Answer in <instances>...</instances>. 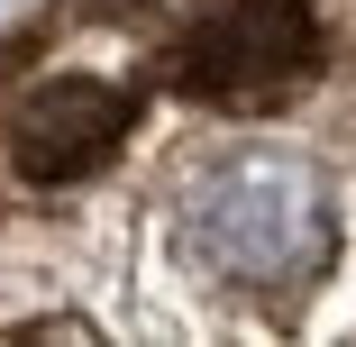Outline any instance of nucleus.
<instances>
[{
  "instance_id": "f257e3e1",
  "label": "nucleus",
  "mask_w": 356,
  "mask_h": 347,
  "mask_svg": "<svg viewBox=\"0 0 356 347\" xmlns=\"http://www.w3.org/2000/svg\"><path fill=\"white\" fill-rule=\"evenodd\" d=\"M311 64H320L311 0H229V10H210V19L183 37L174 83H183L192 101L256 110V101H274V92H293Z\"/></svg>"
},
{
  "instance_id": "f03ea898",
  "label": "nucleus",
  "mask_w": 356,
  "mask_h": 347,
  "mask_svg": "<svg viewBox=\"0 0 356 347\" xmlns=\"http://www.w3.org/2000/svg\"><path fill=\"white\" fill-rule=\"evenodd\" d=\"M201 247H210V265H229L238 284H302L329 256V211H320L311 174L247 165V174H229L201 201Z\"/></svg>"
},
{
  "instance_id": "7ed1b4c3",
  "label": "nucleus",
  "mask_w": 356,
  "mask_h": 347,
  "mask_svg": "<svg viewBox=\"0 0 356 347\" xmlns=\"http://www.w3.org/2000/svg\"><path fill=\"white\" fill-rule=\"evenodd\" d=\"M137 101L119 83H92V74H64V83H37L10 119V147L37 183H64V174H92L119 137H128Z\"/></svg>"
}]
</instances>
